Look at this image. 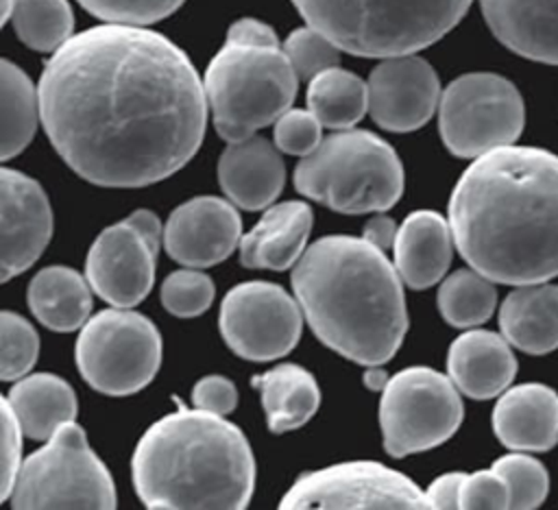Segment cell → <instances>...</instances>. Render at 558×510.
<instances>
[{
  "instance_id": "52a82bcc",
  "label": "cell",
  "mask_w": 558,
  "mask_h": 510,
  "mask_svg": "<svg viewBox=\"0 0 558 510\" xmlns=\"http://www.w3.org/2000/svg\"><path fill=\"white\" fill-rule=\"evenodd\" d=\"M296 83L283 48L225 41L203 76L216 133L225 142H240L277 122L290 109Z\"/></svg>"
},
{
  "instance_id": "ab89813d",
  "label": "cell",
  "mask_w": 558,
  "mask_h": 510,
  "mask_svg": "<svg viewBox=\"0 0 558 510\" xmlns=\"http://www.w3.org/2000/svg\"><path fill=\"white\" fill-rule=\"evenodd\" d=\"M192 401L196 408L207 410L211 414H229L238 403V390L231 379L222 375H207L196 381L192 390Z\"/></svg>"
},
{
  "instance_id": "277c9868",
  "label": "cell",
  "mask_w": 558,
  "mask_h": 510,
  "mask_svg": "<svg viewBox=\"0 0 558 510\" xmlns=\"http://www.w3.org/2000/svg\"><path fill=\"white\" fill-rule=\"evenodd\" d=\"M131 473L148 508L240 510L255 486L246 436L201 408H181L153 423L133 451Z\"/></svg>"
},
{
  "instance_id": "ac0fdd59",
  "label": "cell",
  "mask_w": 558,
  "mask_h": 510,
  "mask_svg": "<svg viewBox=\"0 0 558 510\" xmlns=\"http://www.w3.org/2000/svg\"><path fill=\"white\" fill-rule=\"evenodd\" d=\"M218 181L227 198L242 209L255 211L270 205L286 181L277 144L257 135L229 142L218 159Z\"/></svg>"
},
{
  "instance_id": "e575fe53",
  "label": "cell",
  "mask_w": 558,
  "mask_h": 510,
  "mask_svg": "<svg viewBox=\"0 0 558 510\" xmlns=\"http://www.w3.org/2000/svg\"><path fill=\"white\" fill-rule=\"evenodd\" d=\"M214 301V281L209 275L183 268L170 272L161 283L163 307L179 318H192L203 314Z\"/></svg>"
},
{
  "instance_id": "7bdbcfd3",
  "label": "cell",
  "mask_w": 558,
  "mask_h": 510,
  "mask_svg": "<svg viewBox=\"0 0 558 510\" xmlns=\"http://www.w3.org/2000/svg\"><path fill=\"white\" fill-rule=\"evenodd\" d=\"M397 224L392 218L384 216V214H377L373 216L366 224H364V233L362 238H366L371 244H375L377 248L386 251L390 246H395V238H397Z\"/></svg>"
},
{
  "instance_id": "f35d334b",
  "label": "cell",
  "mask_w": 558,
  "mask_h": 510,
  "mask_svg": "<svg viewBox=\"0 0 558 510\" xmlns=\"http://www.w3.org/2000/svg\"><path fill=\"white\" fill-rule=\"evenodd\" d=\"M22 425L7 401L2 399V469H0V499H9L22 466Z\"/></svg>"
},
{
  "instance_id": "2e32d148",
  "label": "cell",
  "mask_w": 558,
  "mask_h": 510,
  "mask_svg": "<svg viewBox=\"0 0 558 510\" xmlns=\"http://www.w3.org/2000/svg\"><path fill=\"white\" fill-rule=\"evenodd\" d=\"M240 214L218 196H196L179 205L163 227L168 255L187 268L220 264L240 246Z\"/></svg>"
},
{
  "instance_id": "60d3db41",
  "label": "cell",
  "mask_w": 558,
  "mask_h": 510,
  "mask_svg": "<svg viewBox=\"0 0 558 510\" xmlns=\"http://www.w3.org/2000/svg\"><path fill=\"white\" fill-rule=\"evenodd\" d=\"M227 41L251 44V46H279L275 31L255 17L235 20L227 31Z\"/></svg>"
},
{
  "instance_id": "4316f807",
  "label": "cell",
  "mask_w": 558,
  "mask_h": 510,
  "mask_svg": "<svg viewBox=\"0 0 558 510\" xmlns=\"http://www.w3.org/2000/svg\"><path fill=\"white\" fill-rule=\"evenodd\" d=\"M89 281L68 266L41 268L28 283V307L52 331H74L92 309Z\"/></svg>"
},
{
  "instance_id": "e0dca14e",
  "label": "cell",
  "mask_w": 558,
  "mask_h": 510,
  "mask_svg": "<svg viewBox=\"0 0 558 510\" xmlns=\"http://www.w3.org/2000/svg\"><path fill=\"white\" fill-rule=\"evenodd\" d=\"M2 257L0 279L24 272L46 248L52 235V207L41 185L24 172L2 168Z\"/></svg>"
},
{
  "instance_id": "7c38bea8",
  "label": "cell",
  "mask_w": 558,
  "mask_h": 510,
  "mask_svg": "<svg viewBox=\"0 0 558 510\" xmlns=\"http://www.w3.org/2000/svg\"><path fill=\"white\" fill-rule=\"evenodd\" d=\"M301 305L270 281L233 286L218 316L227 347L251 362H270L290 353L301 338Z\"/></svg>"
},
{
  "instance_id": "30bf717a",
  "label": "cell",
  "mask_w": 558,
  "mask_h": 510,
  "mask_svg": "<svg viewBox=\"0 0 558 510\" xmlns=\"http://www.w3.org/2000/svg\"><path fill=\"white\" fill-rule=\"evenodd\" d=\"M525 122L523 98L504 76L471 72L451 81L438 105L442 144L456 157H480L512 144Z\"/></svg>"
},
{
  "instance_id": "f546056e",
  "label": "cell",
  "mask_w": 558,
  "mask_h": 510,
  "mask_svg": "<svg viewBox=\"0 0 558 510\" xmlns=\"http://www.w3.org/2000/svg\"><path fill=\"white\" fill-rule=\"evenodd\" d=\"M4 22H11L15 35L39 52L61 48L72 37L74 28L68 0H13Z\"/></svg>"
},
{
  "instance_id": "f1b7e54d",
  "label": "cell",
  "mask_w": 558,
  "mask_h": 510,
  "mask_svg": "<svg viewBox=\"0 0 558 510\" xmlns=\"http://www.w3.org/2000/svg\"><path fill=\"white\" fill-rule=\"evenodd\" d=\"M0 85H2V135L0 155L11 159L22 153L35 135L37 113H39V92H35L31 78L22 68L2 59L0 63Z\"/></svg>"
},
{
  "instance_id": "1f68e13d",
  "label": "cell",
  "mask_w": 558,
  "mask_h": 510,
  "mask_svg": "<svg viewBox=\"0 0 558 510\" xmlns=\"http://www.w3.org/2000/svg\"><path fill=\"white\" fill-rule=\"evenodd\" d=\"M493 469L506 479L510 508H538L549 493V473L532 456L508 453L495 460Z\"/></svg>"
},
{
  "instance_id": "8992f818",
  "label": "cell",
  "mask_w": 558,
  "mask_h": 510,
  "mask_svg": "<svg viewBox=\"0 0 558 510\" xmlns=\"http://www.w3.org/2000/svg\"><path fill=\"white\" fill-rule=\"evenodd\" d=\"M294 187L340 214L386 211L403 194V166L379 135L342 129L296 163Z\"/></svg>"
},
{
  "instance_id": "ee69618b",
  "label": "cell",
  "mask_w": 558,
  "mask_h": 510,
  "mask_svg": "<svg viewBox=\"0 0 558 510\" xmlns=\"http://www.w3.org/2000/svg\"><path fill=\"white\" fill-rule=\"evenodd\" d=\"M129 220L148 238V242H150L155 248H159L163 231H161L159 218H157L153 211H148V209H137V211H133V214L129 216Z\"/></svg>"
},
{
  "instance_id": "74e56055",
  "label": "cell",
  "mask_w": 558,
  "mask_h": 510,
  "mask_svg": "<svg viewBox=\"0 0 558 510\" xmlns=\"http://www.w3.org/2000/svg\"><path fill=\"white\" fill-rule=\"evenodd\" d=\"M460 508H510L506 479L495 469L464 475L460 486Z\"/></svg>"
},
{
  "instance_id": "484cf974",
  "label": "cell",
  "mask_w": 558,
  "mask_h": 510,
  "mask_svg": "<svg viewBox=\"0 0 558 510\" xmlns=\"http://www.w3.org/2000/svg\"><path fill=\"white\" fill-rule=\"evenodd\" d=\"M262 394L266 423L272 434H286L305 425L318 410L320 390L310 371L299 364H279L253 377Z\"/></svg>"
},
{
  "instance_id": "5bb4252c",
  "label": "cell",
  "mask_w": 558,
  "mask_h": 510,
  "mask_svg": "<svg viewBox=\"0 0 558 510\" xmlns=\"http://www.w3.org/2000/svg\"><path fill=\"white\" fill-rule=\"evenodd\" d=\"M157 253L159 248L126 218L98 233L87 251L85 277L113 307H133L153 288Z\"/></svg>"
},
{
  "instance_id": "cb8c5ba5",
  "label": "cell",
  "mask_w": 558,
  "mask_h": 510,
  "mask_svg": "<svg viewBox=\"0 0 558 510\" xmlns=\"http://www.w3.org/2000/svg\"><path fill=\"white\" fill-rule=\"evenodd\" d=\"M504 338L519 351L543 355L558 347V286L527 283L514 288L499 307Z\"/></svg>"
},
{
  "instance_id": "ba28073f",
  "label": "cell",
  "mask_w": 558,
  "mask_h": 510,
  "mask_svg": "<svg viewBox=\"0 0 558 510\" xmlns=\"http://www.w3.org/2000/svg\"><path fill=\"white\" fill-rule=\"evenodd\" d=\"M9 499L13 508H116V488L85 432L70 421L22 462Z\"/></svg>"
},
{
  "instance_id": "3957f363",
  "label": "cell",
  "mask_w": 558,
  "mask_h": 510,
  "mask_svg": "<svg viewBox=\"0 0 558 510\" xmlns=\"http://www.w3.org/2000/svg\"><path fill=\"white\" fill-rule=\"evenodd\" d=\"M292 290L316 338L351 362L384 364L403 342L401 275L366 238L316 240L292 270Z\"/></svg>"
},
{
  "instance_id": "6da1fadb",
  "label": "cell",
  "mask_w": 558,
  "mask_h": 510,
  "mask_svg": "<svg viewBox=\"0 0 558 510\" xmlns=\"http://www.w3.org/2000/svg\"><path fill=\"white\" fill-rule=\"evenodd\" d=\"M39 118L63 161L105 187H142L183 168L205 135L207 96L187 54L137 24L72 35L39 76Z\"/></svg>"
},
{
  "instance_id": "b9f144b4",
  "label": "cell",
  "mask_w": 558,
  "mask_h": 510,
  "mask_svg": "<svg viewBox=\"0 0 558 510\" xmlns=\"http://www.w3.org/2000/svg\"><path fill=\"white\" fill-rule=\"evenodd\" d=\"M466 473H445L436 477L429 488L425 490V497L429 501V508H460V486Z\"/></svg>"
},
{
  "instance_id": "603a6c76",
  "label": "cell",
  "mask_w": 558,
  "mask_h": 510,
  "mask_svg": "<svg viewBox=\"0 0 558 510\" xmlns=\"http://www.w3.org/2000/svg\"><path fill=\"white\" fill-rule=\"evenodd\" d=\"M453 244L449 220L429 209L412 211L401 222L392 246L401 279L414 290L434 286L451 264Z\"/></svg>"
},
{
  "instance_id": "4dcf8cb0",
  "label": "cell",
  "mask_w": 558,
  "mask_h": 510,
  "mask_svg": "<svg viewBox=\"0 0 558 510\" xmlns=\"http://www.w3.org/2000/svg\"><path fill=\"white\" fill-rule=\"evenodd\" d=\"M488 277L475 268L451 272L438 288V309L453 327H475L490 318L497 290Z\"/></svg>"
},
{
  "instance_id": "d4e9b609",
  "label": "cell",
  "mask_w": 558,
  "mask_h": 510,
  "mask_svg": "<svg viewBox=\"0 0 558 510\" xmlns=\"http://www.w3.org/2000/svg\"><path fill=\"white\" fill-rule=\"evenodd\" d=\"M11 403L24 436L48 440L61 425L76 416V394L72 386L52 373H33L20 377L9 390Z\"/></svg>"
},
{
  "instance_id": "9a60e30c",
  "label": "cell",
  "mask_w": 558,
  "mask_h": 510,
  "mask_svg": "<svg viewBox=\"0 0 558 510\" xmlns=\"http://www.w3.org/2000/svg\"><path fill=\"white\" fill-rule=\"evenodd\" d=\"M436 70L421 57H386L368 76V113L386 131L423 126L440 105Z\"/></svg>"
},
{
  "instance_id": "d590c367",
  "label": "cell",
  "mask_w": 558,
  "mask_h": 510,
  "mask_svg": "<svg viewBox=\"0 0 558 510\" xmlns=\"http://www.w3.org/2000/svg\"><path fill=\"white\" fill-rule=\"evenodd\" d=\"M92 15L116 22L146 26L174 13L185 0H78Z\"/></svg>"
},
{
  "instance_id": "4fadbf2b",
  "label": "cell",
  "mask_w": 558,
  "mask_h": 510,
  "mask_svg": "<svg viewBox=\"0 0 558 510\" xmlns=\"http://www.w3.org/2000/svg\"><path fill=\"white\" fill-rule=\"evenodd\" d=\"M281 508H429L425 493L379 462H342L301 475Z\"/></svg>"
},
{
  "instance_id": "9c48e42d",
  "label": "cell",
  "mask_w": 558,
  "mask_h": 510,
  "mask_svg": "<svg viewBox=\"0 0 558 510\" xmlns=\"http://www.w3.org/2000/svg\"><path fill=\"white\" fill-rule=\"evenodd\" d=\"M161 364V336L150 318L126 307L102 309L81 327L76 366L98 392L124 397L153 381Z\"/></svg>"
},
{
  "instance_id": "7a4b0ae2",
  "label": "cell",
  "mask_w": 558,
  "mask_h": 510,
  "mask_svg": "<svg viewBox=\"0 0 558 510\" xmlns=\"http://www.w3.org/2000/svg\"><path fill=\"white\" fill-rule=\"evenodd\" d=\"M456 248L495 283L527 286L558 275V157L499 146L462 172L449 198Z\"/></svg>"
},
{
  "instance_id": "bcb514c9",
  "label": "cell",
  "mask_w": 558,
  "mask_h": 510,
  "mask_svg": "<svg viewBox=\"0 0 558 510\" xmlns=\"http://www.w3.org/2000/svg\"><path fill=\"white\" fill-rule=\"evenodd\" d=\"M11 4H13V0H2V22H4V20H7V15H9Z\"/></svg>"
},
{
  "instance_id": "836d02e7",
  "label": "cell",
  "mask_w": 558,
  "mask_h": 510,
  "mask_svg": "<svg viewBox=\"0 0 558 510\" xmlns=\"http://www.w3.org/2000/svg\"><path fill=\"white\" fill-rule=\"evenodd\" d=\"M283 52L288 54L296 76L307 81L329 68H336L340 61V48L310 24L288 35L283 41Z\"/></svg>"
},
{
  "instance_id": "7402d4cb",
  "label": "cell",
  "mask_w": 558,
  "mask_h": 510,
  "mask_svg": "<svg viewBox=\"0 0 558 510\" xmlns=\"http://www.w3.org/2000/svg\"><path fill=\"white\" fill-rule=\"evenodd\" d=\"M312 209L303 201H286L264 211L257 224L240 240V262L246 268L286 270L305 253L312 231Z\"/></svg>"
},
{
  "instance_id": "d6a6232c",
  "label": "cell",
  "mask_w": 558,
  "mask_h": 510,
  "mask_svg": "<svg viewBox=\"0 0 558 510\" xmlns=\"http://www.w3.org/2000/svg\"><path fill=\"white\" fill-rule=\"evenodd\" d=\"M0 377L4 381L20 379L24 377L39 351V336L33 329V325L13 314V312H2L0 314Z\"/></svg>"
},
{
  "instance_id": "ffe728a7",
  "label": "cell",
  "mask_w": 558,
  "mask_h": 510,
  "mask_svg": "<svg viewBox=\"0 0 558 510\" xmlns=\"http://www.w3.org/2000/svg\"><path fill=\"white\" fill-rule=\"evenodd\" d=\"M493 35L512 52L558 65V0H480Z\"/></svg>"
},
{
  "instance_id": "8d00e7d4",
  "label": "cell",
  "mask_w": 558,
  "mask_h": 510,
  "mask_svg": "<svg viewBox=\"0 0 558 510\" xmlns=\"http://www.w3.org/2000/svg\"><path fill=\"white\" fill-rule=\"evenodd\" d=\"M320 120L310 109H288L275 122V144L288 155H310L320 144Z\"/></svg>"
},
{
  "instance_id": "d6986e66",
  "label": "cell",
  "mask_w": 558,
  "mask_h": 510,
  "mask_svg": "<svg viewBox=\"0 0 558 510\" xmlns=\"http://www.w3.org/2000/svg\"><path fill=\"white\" fill-rule=\"evenodd\" d=\"M493 432L514 451H547L558 442V394L545 384H521L501 392Z\"/></svg>"
},
{
  "instance_id": "83f0119b",
  "label": "cell",
  "mask_w": 558,
  "mask_h": 510,
  "mask_svg": "<svg viewBox=\"0 0 558 510\" xmlns=\"http://www.w3.org/2000/svg\"><path fill=\"white\" fill-rule=\"evenodd\" d=\"M307 109L327 129H351L368 111V83L338 65L329 68L310 81Z\"/></svg>"
},
{
  "instance_id": "8fae6325",
  "label": "cell",
  "mask_w": 558,
  "mask_h": 510,
  "mask_svg": "<svg viewBox=\"0 0 558 510\" xmlns=\"http://www.w3.org/2000/svg\"><path fill=\"white\" fill-rule=\"evenodd\" d=\"M462 416L458 386L427 366L403 368L381 390L379 425L384 447L395 458L442 445L456 434Z\"/></svg>"
},
{
  "instance_id": "44dd1931",
  "label": "cell",
  "mask_w": 558,
  "mask_h": 510,
  "mask_svg": "<svg viewBox=\"0 0 558 510\" xmlns=\"http://www.w3.org/2000/svg\"><path fill=\"white\" fill-rule=\"evenodd\" d=\"M447 373L466 397L490 399L501 394L514 379L517 357L504 336L471 329L451 342Z\"/></svg>"
},
{
  "instance_id": "f6af8a7d",
  "label": "cell",
  "mask_w": 558,
  "mask_h": 510,
  "mask_svg": "<svg viewBox=\"0 0 558 510\" xmlns=\"http://www.w3.org/2000/svg\"><path fill=\"white\" fill-rule=\"evenodd\" d=\"M364 384L371 390H384V386L388 384V375L384 368H379V364H373L371 368H366L364 373Z\"/></svg>"
},
{
  "instance_id": "5b68a950",
  "label": "cell",
  "mask_w": 558,
  "mask_h": 510,
  "mask_svg": "<svg viewBox=\"0 0 558 510\" xmlns=\"http://www.w3.org/2000/svg\"><path fill=\"white\" fill-rule=\"evenodd\" d=\"M303 20L357 57L412 54L447 35L471 0H292Z\"/></svg>"
}]
</instances>
